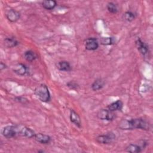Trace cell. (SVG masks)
Segmentation results:
<instances>
[{"label": "cell", "instance_id": "obj_1", "mask_svg": "<svg viewBox=\"0 0 153 153\" xmlns=\"http://www.w3.org/2000/svg\"><path fill=\"white\" fill-rule=\"evenodd\" d=\"M119 127L122 130L142 129L147 130L149 128V124L146 120L137 118L122 120L119 123Z\"/></svg>", "mask_w": 153, "mask_h": 153}, {"label": "cell", "instance_id": "obj_2", "mask_svg": "<svg viewBox=\"0 0 153 153\" xmlns=\"http://www.w3.org/2000/svg\"><path fill=\"white\" fill-rule=\"evenodd\" d=\"M34 93L36 96L42 102H48L51 100L48 88L45 84H42L36 87Z\"/></svg>", "mask_w": 153, "mask_h": 153}, {"label": "cell", "instance_id": "obj_3", "mask_svg": "<svg viewBox=\"0 0 153 153\" xmlns=\"http://www.w3.org/2000/svg\"><path fill=\"white\" fill-rule=\"evenodd\" d=\"M17 130V135L20 136H24L28 138H32L34 137L35 133L31 128L27 127L22 124L16 125Z\"/></svg>", "mask_w": 153, "mask_h": 153}, {"label": "cell", "instance_id": "obj_4", "mask_svg": "<svg viewBox=\"0 0 153 153\" xmlns=\"http://www.w3.org/2000/svg\"><path fill=\"white\" fill-rule=\"evenodd\" d=\"M115 139V135L112 132H108L105 134L99 135L96 138V140L102 144H110L114 142Z\"/></svg>", "mask_w": 153, "mask_h": 153}, {"label": "cell", "instance_id": "obj_5", "mask_svg": "<svg viewBox=\"0 0 153 153\" xmlns=\"http://www.w3.org/2000/svg\"><path fill=\"white\" fill-rule=\"evenodd\" d=\"M97 117L102 120L112 121L115 118V114L113 111L109 110L108 109H100L97 114Z\"/></svg>", "mask_w": 153, "mask_h": 153}, {"label": "cell", "instance_id": "obj_6", "mask_svg": "<svg viewBox=\"0 0 153 153\" xmlns=\"http://www.w3.org/2000/svg\"><path fill=\"white\" fill-rule=\"evenodd\" d=\"M2 134L6 138H12L16 137L17 135V130L16 126H7L4 127L2 130Z\"/></svg>", "mask_w": 153, "mask_h": 153}, {"label": "cell", "instance_id": "obj_7", "mask_svg": "<svg viewBox=\"0 0 153 153\" xmlns=\"http://www.w3.org/2000/svg\"><path fill=\"white\" fill-rule=\"evenodd\" d=\"M84 46L86 50L94 51L99 47V42L95 38H88L84 41Z\"/></svg>", "mask_w": 153, "mask_h": 153}, {"label": "cell", "instance_id": "obj_8", "mask_svg": "<svg viewBox=\"0 0 153 153\" xmlns=\"http://www.w3.org/2000/svg\"><path fill=\"white\" fill-rule=\"evenodd\" d=\"M135 42H136V46L138 51L143 56H145L146 54H148V53L149 51V48H148V45L146 43L143 42L139 38H138L136 40Z\"/></svg>", "mask_w": 153, "mask_h": 153}, {"label": "cell", "instance_id": "obj_9", "mask_svg": "<svg viewBox=\"0 0 153 153\" xmlns=\"http://www.w3.org/2000/svg\"><path fill=\"white\" fill-rule=\"evenodd\" d=\"M13 71L14 73L19 75L23 76L27 72V68L25 65L20 63L14 66L13 68Z\"/></svg>", "mask_w": 153, "mask_h": 153}, {"label": "cell", "instance_id": "obj_10", "mask_svg": "<svg viewBox=\"0 0 153 153\" xmlns=\"http://www.w3.org/2000/svg\"><path fill=\"white\" fill-rule=\"evenodd\" d=\"M6 17L11 22H16L20 19V14L19 11L15 10L10 9L6 13Z\"/></svg>", "mask_w": 153, "mask_h": 153}, {"label": "cell", "instance_id": "obj_11", "mask_svg": "<svg viewBox=\"0 0 153 153\" xmlns=\"http://www.w3.org/2000/svg\"><path fill=\"white\" fill-rule=\"evenodd\" d=\"M33 137L36 141L42 144H48L51 141L50 136L42 133H35Z\"/></svg>", "mask_w": 153, "mask_h": 153}, {"label": "cell", "instance_id": "obj_12", "mask_svg": "<svg viewBox=\"0 0 153 153\" xmlns=\"http://www.w3.org/2000/svg\"><path fill=\"white\" fill-rule=\"evenodd\" d=\"M70 120L78 127H81V121L79 115L73 109L70 110Z\"/></svg>", "mask_w": 153, "mask_h": 153}, {"label": "cell", "instance_id": "obj_13", "mask_svg": "<svg viewBox=\"0 0 153 153\" xmlns=\"http://www.w3.org/2000/svg\"><path fill=\"white\" fill-rule=\"evenodd\" d=\"M123 103L121 100H117L115 102H114L109 104L108 106V109L111 111H121L123 108Z\"/></svg>", "mask_w": 153, "mask_h": 153}, {"label": "cell", "instance_id": "obj_14", "mask_svg": "<svg viewBox=\"0 0 153 153\" xmlns=\"http://www.w3.org/2000/svg\"><path fill=\"white\" fill-rule=\"evenodd\" d=\"M57 68L61 71H70L72 69L70 63L67 61H61L56 64Z\"/></svg>", "mask_w": 153, "mask_h": 153}, {"label": "cell", "instance_id": "obj_15", "mask_svg": "<svg viewBox=\"0 0 153 153\" xmlns=\"http://www.w3.org/2000/svg\"><path fill=\"white\" fill-rule=\"evenodd\" d=\"M4 45L8 48H13L16 47L19 44V41L14 37H8L4 39Z\"/></svg>", "mask_w": 153, "mask_h": 153}, {"label": "cell", "instance_id": "obj_16", "mask_svg": "<svg viewBox=\"0 0 153 153\" xmlns=\"http://www.w3.org/2000/svg\"><path fill=\"white\" fill-rule=\"evenodd\" d=\"M143 147L137 144L131 143L128 145L126 149V151L130 153H139L142 151Z\"/></svg>", "mask_w": 153, "mask_h": 153}, {"label": "cell", "instance_id": "obj_17", "mask_svg": "<svg viewBox=\"0 0 153 153\" xmlns=\"http://www.w3.org/2000/svg\"><path fill=\"white\" fill-rule=\"evenodd\" d=\"M41 5L44 8L51 10L56 7L57 2L54 0H45L41 2Z\"/></svg>", "mask_w": 153, "mask_h": 153}, {"label": "cell", "instance_id": "obj_18", "mask_svg": "<svg viewBox=\"0 0 153 153\" xmlns=\"http://www.w3.org/2000/svg\"><path fill=\"white\" fill-rule=\"evenodd\" d=\"M105 85V82L102 78L96 79L91 84V87L93 90L97 91L103 88Z\"/></svg>", "mask_w": 153, "mask_h": 153}, {"label": "cell", "instance_id": "obj_19", "mask_svg": "<svg viewBox=\"0 0 153 153\" xmlns=\"http://www.w3.org/2000/svg\"><path fill=\"white\" fill-rule=\"evenodd\" d=\"M24 57L27 61L32 62L36 59L37 56L34 51L32 50H27L25 52Z\"/></svg>", "mask_w": 153, "mask_h": 153}, {"label": "cell", "instance_id": "obj_20", "mask_svg": "<svg viewBox=\"0 0 153 153\" xmlns=\"http://www.w3.org/2000/svg\"><path fill=\"white\" fill-rule=\"evenodd\" d=\"M107 9L108 10L109 12H110L111 13H117L118 12V7H117V5L112 2H108V4H107Z\"/></svg>", "mask_w": 153, "mask_h": 153}, {"label": "cell", "instance_id": "obj_21", "mask_svg": "<svg viewBox=\"0 0 153 153\" xmlns=\"http://www.w3.org/2000/svg\"><path fill=\"white\" fill-rule=\"evenodd\" d=\"M123 18L127 22H131L135 19L134 14L131 11H126L123 14Z\"/></svg>", "mask_w": 153, "mask_h": 153}, {"label": "cell", "instance_id": "obj_22", "mask_svg": "<svg viewBox=\"0 0 153 153\" xmlns=\"http://www.w3.org/2000/svg\"><path fill=\"white\" fill-rule=\"evenodd\" d=\"M114 39L111 37H105V38H102L101 39V44L102 45H111L114 44Z\"/></svg>", "mask_w": 153, "mask_h": 153}, {"label": "cell", "instance_id": "obj_23", "mask_svg": "<svg viewBox=\"0 0 153 153\" xmlns=\"http://www.w3.org/2000/svg\"><path fill=\"white\" fill-rule=\"evenodd\" d=\"M67 85L68 87L72 88V89H74V88H76L77 87V84L74 82H72V81H71L69 82H68L67 84Z\"/></svg>", "mask_w": 153, "mask_h": 153}, {"label": "cell", "instance_id": "obj_24", "mask_svg": "<svg viewBox=\"0 0 153 153\" xmlns=\"http://www.w3.org/2000/svg\"><path fill=\"white\" fill-rule=\"evenodd\" d=\"M21 99H22L21 97H18L16 98V100H18L19 102H22V103H25V102L27 101V99H25V98H23H23H22V100Z\"/></svg>", "mask_w": 153, "mask_h": 153}, {"label": "cell", "instance_id": "obj_25", "mask_svg": "<svg viewBox=\"0 0 153 153\" xmlns=\"http://www.w3.org/2000/svg\"><path fill=\"white\" fill-rule=\"evenodd\" d=\"M5 68H7V65L4 63L3 62H1L0 63V69L1 71H2L3 69H5Z\"/></svg>", "mask_w": 153, "mask_h": 153}]
</instances>
